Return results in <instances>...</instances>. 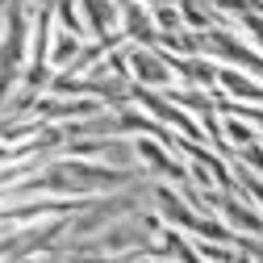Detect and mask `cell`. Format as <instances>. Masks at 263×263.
Wrapping results in <instances>:
<instances>
[{
    "mask_svg": "<svg viewBox=\"0 0 263 263\" xmlns=\"http://www.w3.org/2000/svg\"><path fill=\"white\" fill-rule=\"evenodd\" d=\"M155 205H159V213L167 217L172 226H184V230H192V234H201V238H209V242H230V247H238V230H230V226L217 221L213 213H192L188 201H180L172 188L155 184Z\"/></svg>",
    "mask_w": 263,
    "mask_h": 263,
    "instance_id": "obj_1",
    "label": "cell"
},
{
    "mask_svg": "<svg viewBox=\"0 0 263 263\" xmlns=\"http://www.w3.org/2000/svg\"><path fill=\"white\" fill-rule=\"evenodd\" d=\"M125 67H129V80L134 84H146V88H167L172 84V63L159 46H142V42H125Z\"/></svg>",
    "mask_w": 263,
    "mask_h": 263,
    "instance_id": "obj_2",
    "label": "cell"
},
{
    "mask_svg": "<svg viewBox=\"0 0 263 263\" xmlns=\"http://www.w3.org/2000/svg\"><path fill=\"white\" fill-rule=\"evenodd\" d=\"M129 101L134 105H142V109H151L155 113V121H167V125H176L184 138H205V129L196 125L184 109H172V101L163 96L159 88H146V84H129Z\"/></svg>",
    "mask_w": 263,
    "mask_h": 263,
    "instance_id": "obj_3",
    "label": "cell"
},
{
    "mask_svg": "<svg viewBox=\"0 0 263 263\" xmlns=\"http://www.w3.org/2000/svg\"><path fill=\"white\" fill-rule=\"evenodd\" d=\"M76 5L84 9V29H88L92 38L113 34V29H117V17H121L117 0H76Z\"/></svg>",
    "mask_w": 263,
    "mask_h": 263,
    "instance_id": "obj_4",
    "label": "cell"
},
{
    "mask_svg": "<svg viewBox=\"0 0 263 263\" xmlns=\"http://www.w3.org/2000/svg\"><path fill=\"white\" fill-rule=\"evenodd\" d=\"M134 151H138V163H146L151 172L167 176V180H176V184L188 180V167H184V163H176L167 151H163V142H134Z\"/></svg>",
    "mask_w": 263,
    "mask_h": 263,
    "instance_id": "obj_5",
    "label": "cell"
},
{
    "mask_svg": "<svg viewBox=\"0 0 263 263\" xmlns=\"http://www.w3.org/2000/svg\"><path fill=\"white\" fill-rule=\"evenodd\" d=\"M180 9V21H188L192 29H209V25H230L213 5H205V0H176Z\"/></svg>",
    "mask_w": 263,
    "mask_h": 263,
    "instance_id": "obj_6",
    "label": "cell"
},
{
    "mask_svg": "<svg viewBox=\"0 0 263 263\" xmlns=\"http://www.w3.org/2000/svg\"><path fill=\"white\" fill-rule=\"evenodd\" d=\"M217 84L234 96V101H251V105H263V88H255L247 76L238 71H230V67H217Z\"/></svg>",
    "mask_w": 263,
    "mask_h": 263,
    "instance_id": "obj_7",
    "label": "cell"
},
{
    "mask_svg": "<svg viewBox=\"0 0 263 263\" xmlns=\"http://www.w3.org/2000/svg\"><path fill=\"white\" fill-rule=\"evenodd\" d=\"M80 46H84V38L67 29V34H59V38H54V46L46 50V63H50V67H67V63L76 59V50H80Z\"/></svg>",
    "mask_w": 263,
    "mask_h": 263,
    "instance_id": "obj_8",
    "label": "cell"
},
{
    "mask_svg": "<svg viewBox=\"0 0 263 263\" xmlns=\"http://www.w3.org/2000/svg\"><path fill=\"white\" fill-rule=\"evenodd\" d=\"M163 234V255H176V259H196V247L184 242V234H176V230H159Z\"/></svg>",
    "mask_w": 263,
    "mask_h": 263,
    "instance_id": "obj_9",
    "label": "cell"
},
{
    "mask_svg": "<svg viewBox=\"0 0 263 263\" xmlns=\"http://www.w3.org/2000/svg\"><path fill=\"white\" fill-rule=\"evenodd\" d=\"M221 134H226L230 142H238V146L255 142V129L247 125V117H234V121H226V125H221Z\"/></svg>",
    "mask_w": 263,
    "mask_h": 263,
    "instance_id": "obj_10",
    "label": "cell"
},
{
    "mask_svg": "<svg viewBox=\"0 0 263 263\" xmlns=\"http://www.w3.org/2000/svg\"><path fill=\"white\" fill-rule=\"evenodd\" d=\"M155 29H180V9L176 5H155Z\"/></svg>",
    "mask_w": 263,
    "mask_h": 263,
    "instance_id": "obj_11",
    "label": "cell"
},
{
    "mask_svg": "<svg viewBox=\"0 0 263 263\" xmlns=\"http://www.w3.org/2000/svg\"><path fill=\"white\" fill-rule=\"evenodd\" d=\"M238 188H242L247 196H255V201L263 205V180H255V176H251L247 167H238Z\"/></svg>",
    "mask_w": 263,
    "mask_h": 263,
    "instance_id": "obj_12",
    "label": "cell"
}]
</instances>
